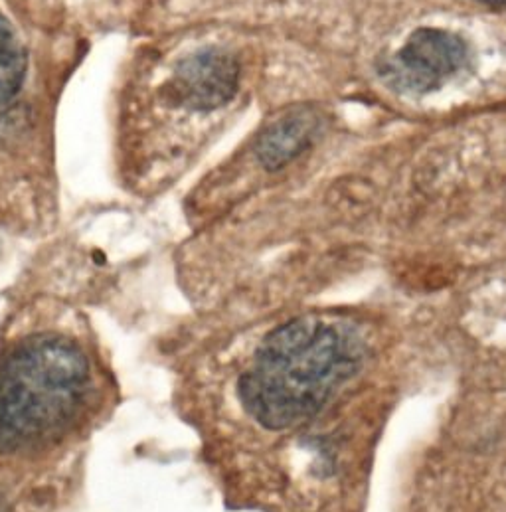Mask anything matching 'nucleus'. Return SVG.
I'll return each mask as SVG.
<instances>
[{"mask_svg":"<svg viewBox=\"0 0 506 512\" xmlns=\"http://www.w3.org/2000/svg\"><path fill=\"white\" fill-rule=\"evenodd\" d=\"M364 344L352 325L301 317L261 344L240 382L246 410L267 429H287L321 410L333 390L360 366Z\"/></svg>","mask_w":506,"mask_h":512,"instance_id":"1","label":"nucleus"},{"mask_svg":"<svg viewBox=\"0 0 506 512\" xmlns=\"http://www.w3.org/2000/svg\"><path fill=\"white\" fill-rule=\"evenodd\" d=\"M89 386L84 350L60 335L20 342L0 362V453L32 451L70 426Z\"/></svg>","mask_w":506,"mask_h":512,"instance_id":"2","label":"nucleus"},{"mask_svg":"<svg viewBox=\"0 0 506 512\" xmlns=\"http://www.w3.org/2000/svg\"><path fill=\"white\" fill-rule=\"evenodd\" d=\"M240 64L220 48L200 50L178 64L170 80V97L188 109L212 111L238 91Z\"/></svg>","mask_w":506,"mask_h":512,"instance_id":"4","label":"nucleus"},{"mask_svg":"<svg viewBox=\"0 0 506 512\" xmlns=\"http://www.w3.org/2000/svg\"><path fill=\"white\" fill-rule=\"evenodd\" d=\"M479 2H487V4H506V0H479Z\"/></svg>","mask_w":506,"mask_h":512,"instance_id":"7","label":"nucleus"},{"mask_svg":"<svg viewBox=\"0 0 506 512\" xmlns=\"http://www.w3.org/2000/svg\"><path fill=\"white\" fill-rule=\"evenodd\" d=\"M469 62L467 42L447 30L420 28L388 62L386 78L392 86L427 93L443 86Z\"/></svg>","mask_w":506,"mask_h":512,"instance_id":"3","label":"nucleus"},{"mask_svg":"<svg viewBox=\"0 0 506 512\" xmlns=\"http://www.w3.org/2000/svg\"><path fill=\"white\" fill-rule=\"evenodd\" d=\"M321 125L323 117L315 109H287L259 131L253 147L259 163L269 171L285 167L305 149H309L319 135Z\"/></svg>","mask_w":506,"mask_h":512,"instance_id":"5","label":"nucleus"},{"mask_svg":"<svg viewBox=\"0 0 506 512\" xmlns=\"http://www.w3.org/2000/svg\"><path fill=\"white\" fill-rule=\"evenodd\" d=\"M24 74H26L24 48L12 24L0 12V109L6 107L12 101V97L18 93V89L24 82Z\"/></svg>","mask_w":506,"mask_h":512,"instance_id":"6","label":"nucleus"}]
</instances>
